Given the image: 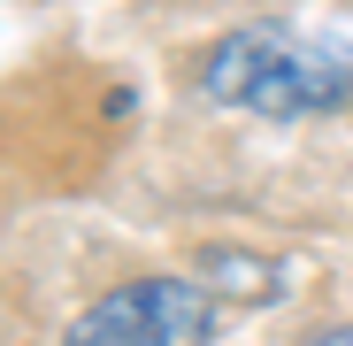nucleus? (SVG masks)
Listing matches in <instances>:
<instances>
[{"instance_id":"f257e3e1","label":"nucleus","mask_w":353,"mask_h":346,"mask_svg":"<svg viewBox=\"0 0 353 346\" xmlns=\"http://www.w3.org/2000/svg\"><path fill=\"white\" fill-rule=\"evenodd\" d=\"M200 93L246 115H276V124L330 115L353 100V46L315 39L300 23H246L200 62Z\"/></svg>"},{"instance_id":"f03ea898","label":"nucleus","mask_w":353,"mask_h":346,"mask_svg":"<svg viewBox=\"0 0 353 346\" xmlns=\"http://www.w3.org/2000/svg\"><path fill=\"white\" fill-rule=\"evenodd\" d=\"M208 331H215V293L192 277H131L70 323L77 346H192Z\"/></svg>"}]
</instances>
